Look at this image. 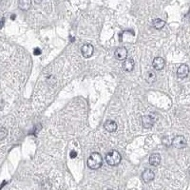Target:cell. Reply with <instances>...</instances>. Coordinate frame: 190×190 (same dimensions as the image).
Masks as SVG:
<instances>
[{"mask_svg": "<svg viewBox=\"0 0 190 190\" xmlns=\"http://www.w3.org/2000/svg\"><path fill=\"white\" fill-rule=\"evenodd\" d=\"M103 164V158L101 154H99L97 152L92 153L87 160V166L91 169H98L102 166Z\"/></svg>", "mask_w": 190, "mask_h": 190, "instance_id": "cell-1", "label": "cell"}, {"mask_svg": "<svg viewBox=\"0 0 190 190\" xmlns=\"http://www.w3.org/2000/svg\"><path fill=\"white\" fill-rule=\"evenodd\" d=\"M134 65L135 64H134L133 59H131V58L125 59L124 63H123V69H124V71L127 72H130L134 69Z\"/></svg>", "mask_w": 190, "mask_h": 190, "instance_id": "cell-10", "label": "cell"}, {"mask_svg": "<svg viewBox=\"0 0 190 190\" xmlns=\"http://www.w3.org/2000/svg\"><path fill=\"white\" fill-rule=\"evenodd\" d=\"M121 160H122V157L119 152H117L116 150H112L110 151L107 154L106 156V161L107 163L111 165V166H115V165H118L120 163H121Z\"/></svg>", "mask_w": 190, "mask_h": 190, "instance_id": "cell-2", "label": "cell"}, {"mask_svg": "<svg viewBox=\"0 0 190 190\" xmlns=\"http://www.w3.org/2000/svg\"><path fill=\"white\" fill-rule=\"evenodd\" d=\"M105 129L108 132H114L117 129V124L114 121L108 120L105 123Z\"/></svg>", "mask_w": 190, "mask_h": 190, "instance_id": "cell-11", "label": "cell"}, {"mask_svg": "<svg viewBox=\"0 0 190 190\" xmlns=\"http://www.w3.org/2000/svg\"><path fill=\"white\" fill-rule=\"evenodd\" d=\"M165 63H164V60L162 58V57H156L154 58L153 62H152V66L153 68L156 70V71H161L164 69Z\"/></svg>", "mask_w": 190, "mask_h": 190, "instance_id": "cell-9", "label": "cell"}, {"mask_svg": "<svg viewBox=\"0 0 190 190\" xmlns=\"http://www.w3.org/2000/svg\"><path fill=\"white\" fill-rule=\"evenodd\" d=\"M33 53H34V55H40L41 54V50L36 48V49H34V51H33Z\"/></svg>", "mask_w": 190, "mask_h": 190, "instance_id": "cell-17", "label": "cell"}, {"mask_svg": "<svg viewBox=\"0 0 190 190\" xmlns=\"http://www.w3.org/2000/svg\"><path fill=\"white\" fill-rule=\"evenodd\" d=\"M154 178H155V173L151 169H146L142 174V179L144 183H150L151 181L154 180Z\"/></svg>", "mask_w": 190, "mask_h": 190, "instance_id": "cell-5", "label": "cell"}, {"mask_svg": "<svg viewBox=\"0 0 190 190\" xmlns=\"http://www.w3.org/2000/svg\"><path fill=\"white\" fill-rule=\"evenodd\" d=\"M177 74L180 78H185L189 74V67L185 64L181 65L177 71Z\"/></svg>", "mask_w": 190, "mask_h": 190, "instance_id": "cell-7", "label": "cell"}, {"mask_svg": "<svg viewBox=\"0 0 190 190\" xmlns=\"http://www.w3.org/2000/svg\"><path fill=\"white\" fill-rule=\"evenodd\" d=\"M161 163V156L157 153H154L150 155L149 157V164L152 166H158Z\"/></svg>", "mask_w": 190, "mask_h": 190, "instance_id": "cell-12", "label": "cell"}, {"mask_svg": "<svg viewBox=\"0 0 190 190\" xmlns=\"http://www.w3.org/2000/svg\"><path fill=\"white\" fill-rule=\"evenodd\" d=\"M7 134H8L7 130L4 127H1V129H0V139L3 140L7 136Z\"/></svg>", "mask_w": 190, "mask_h": 190, "instance_id": "cell-16", "label": "cell"}, {"mask_svg": "<svg viewBox=\"0 0 190 190\" xmlns=\"http://www.w3.org/2000/svg\"><path fill=\"white\" fill-rule=\"evenodd\" d=\"M40 2H41V0H35V3H36V4H39Z\"/></svg>", "mask_w": 190, "mask_h": 190, "instance_id": "cell-19", "label": "cell"}, {"mask_svg": "<svg viewBox=\"0 0 190 190\" xmlns=\"http://www.w3.org/2000/svg\"><path fill=\"white\" fill-rule=\"evenodd\" d=\"M144 78H146V81L149 84H152L156 81L157 77H156V73L152 71H148L146 75H144Z\"/></svg>", "mask_w": 190, "mask_h": 190, "instance_id": "cell-13", "label": "cell"}, {"mask_svg": "<svg viewBox=\"0 0 190 190\" xmlns=\"http://www.w3.org/2000/svg\"><path fill=\"white\" fill-rule=\"evenodd\" d=\"M152 25H153V27L155 28V29H157V30H160V29H162V28H164V25H165V22L164 21V20H162V19H155V20H153V22H152Z\"/></svg>", "mask_w": 190, "mask_h": 190, "instance_id": "cell-15", "label": "cell"}, {"mask_svg": "<svg viewBox=\"0 0 190 190\" xmlns=\"http://www.w3.org/2000/svg\"><path fill=\"white\" fill-rule=\"evenodd\" d=\"M154 122H155L154 118L150 115L143 116L142 118V124L144 128H151L154 125Z\"/></svg>", "mask_w": 190, "mask_h": 190, "instance_id": "cell-6", "label": "cell"}, {"mask_svg": "<svg viewBox=\"0 0 190 190\" xmlns=\"http://www.w3.org/2000/svg\"><path fill=\"white\" fill-rule=\"evenodd\" d=\"M70 156H71V158H75V157H76V156H77V153H76V151L72 150V151L71 152Z\"/></svg>", "mask_w": 190, "mask_h": 190, "instance_id": "cell-18", "label": "cell"}, {"mask_svg": "<svg viewBox=\"0 0 190 190\" xmlns=\"http://www.w3.org/2000/svg\"><path fill=\"white\" fill-rule=\"evenodd\" d=\"M93 46H91V44H86L84 46L81 48V52H82V55L85 57V58H89L93 54Z\"/></svg>", "mask_w": 190, "mask_h": 190, "instance_id": "cell-3", "label": "cell"}, {"mask_svg": "<svg viewBox=\"0 0 190 190\" xmlns=\"http://www.w3.org/2000/svg\"><path fill=\"white\" fill-rule=\"evenodd\" d=\"M115 56L119 60H125L127 56V50L125 47H120L115 51Z\"/></svg>", "mask_w": 190, "mask_h": 190, "instance_id": "cell-8", "label": "cell"}, {"mask_svg": "<svg viewBox=\"0 0 190 190\" xmlns=\"http://www.w3.org/2000/svg\"><path fill=\"white\" fill-rule=\"evenodd\" d=\"M14 18H15V15H14V14H13V16H12V19H13V20H14Z\"/></svg>", "mask_w": 190, "mask_h": 190, "instance_id": "cell-20", "label": "cell"}, {"mask_svg": "<svg viewBox=\"0 0 190 190\" xmlns=\"http://www.w3.org/2000/svg\"><path fill=\"white\" fill-rule=\"evenodd\" d=\"M30 0H19L18 1V6L22 10H28L30 8Z\"/></svg>", "mask_w": 190, "mask_h": 190, "instance_id": "cell-14", "label": "cell"}, {"mask_svg": "<svg viewBox=\"0 0 190 190\" xmlns=\"http://www.w3.org/2000/svg\"><path fill=\"white\" fill-rule=\"evenodd\" d=\"M172 144L176 148H183L186 146V140L184 136H177L173 139Z\"/></svg>", "mask_w": 190, "mask_h": 190, "instance_id": "cell-4", "label": "cell"}]
</instances>
